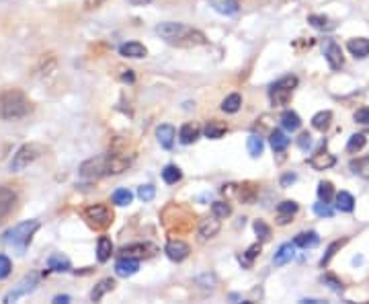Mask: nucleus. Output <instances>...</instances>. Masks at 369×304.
<instances>
[{"mask_svg": "<svg viewBox=\"0 0 369 304\" xmlns=\"http://www.w3.org/2000/svg\"><path fill=\"white\" fill-rule=\"evenodd\" d=\"M160 218H162L164 229L171 234H176V236L193 231L195 226V214L183 204H169L162 210Z\"/></svg>", "mask_w": 369, "mask_h": 304, "instance_id": "obj_3", "label": "nucleus"}, {"mask_svg": "<svg viewBox=\"0 0 369 304\" xmlns=\"http://www.w3.org/2000/svg\"><path fill=\"white\" fill-rule=\"evenodd\" d=\"M222 194L224 196H236L242 204H252L257 196H259V185L257 183H240V185H224L222 187Z\"/></svg>", "mask_w": 369, "mask_h": 304, "instance_id": "obj_9", "label": "nucleus"}, {"mask_svg": "<svg viewBox=\"0 0 369 304\" xmlns=\"http://www.w3.org/2000/svg\"><path fill=\"white\" fill-rule=\"evenodd\" d=\"M255 233H257L259 239L267 241V239L271 236V229H269V224H267L264 220H257V222H255Z\"/></svg>", "mask_w": 369, "mask_h": 304, "instance_id": "obj_47", "label": "nucleus"}, {"mask_svg": "<svg viewBox=\"0 0 369 304\" xmlns=\"http://www.w3.org/2000/svg\"><path fill=\"white\" fill-rule=\"evenodd\" d=\"M294 181H296V175H294V173H292V175H285V177L282 179V185L283 187H287V185H289V183H294Z\"/></svg>", "mask_w": 369, "mask_h": 304, "instance_id": "obj_54", "label": "nucleus"}, {"mask_svg": "<svg viewBox=\"0 0 369 304\" xmlns=\"http://www.w3.org/2000/svg\"><path fill=\"white\" fill-rule=\"evenodd\" d=\"M226 132H228V125H226V122H220V120H210L203 127V134L210 140H220Z\"/></svg>", "mask_w": 369, "mask_h": 304, "instance_id": "obj_23", "label": "nucleus"}, {"mask_svg": "<svg viewBox=\"0 0 369 304\" xmlns=\"http://www.w3.org/2000/svg\"><path fill=\"white\" fill-rule=\"evenodd\" d=\"M46 152V146H41V144L37 142H29V144H23L21 148H18L17 152L13 154V161H11V171H23V169H27L29 164H33V162L41 157Z\"/></svg>", "mask_w": 369, "mask_h": 304, "instance_id": "obj_7", "label": "nucleus"}, {"mask_svg": "<svg viewBox=\"0 0 369 304\" xmlns=\"http://www.w3.org/2000/svg\"><path fill=\"white\" fill-rule=\"evenodd\" d=\"M138 269H140V259H136V257H122V259L115 263V271H117V276H122V278L134 276Z\"/></svg>", "mask_w": 369, "mask_h": 304, "instance_id": "obj_18", "label": "nucleus"}, {"mask_svg": "<svg viewBox=\"0 0 369 304\" xmlns=\"http://www.w3.org/2000/svg\"><path fill=\"white\" fill-rule=\"evenodd\" d=\"M132 4H136V6H141V4H150L152 0H129Z\"/></svg>", "mask_w": 369, "mask_h": 304, "instance_id": "obj_56", "label": "nucleus"}, {"mask_svg": "<svg viewBox=\"0 0 369 304\" xmlns=\"http://www.w3.org/2000/svg\"><path fill=\"white\" fill-rule=\"evenodd\" d=\"M107 0H85V11H95V9H101Z\"/></svg>", "mask_w": 369, "mask_h": 304, "instance_id": "obj_53", "label": "nucleus"}, {"mask_svg": "<svg viewBox=\"0 0 369 304\" xmlns=\"http://www.w3.org/2000/svg\"><path fill=\"white\" fill-rule=\"evenodd\" d=\"M211 212H213V216H218V218H228L232 214V208H230V204H226V201H213L211 204Z\"/></svg>", "mask_w": 369, "mask_h": 304, "instance_id": "obj_45", "label": "nucleus"}, {"mask_svg": "<svg viewBox=\"0 0 369 304\" xmlns=\"http://www.w3.org/2000/svg\"><path fill=\"white\" fill-rule=\"evenodd\" d=\"M78 175L87 181H97L101 177H107V154H99L95 159H88L80 164Z\"/></svg>", "mask_w": 369, "mask_h": 304, "instance_id": "obj_8", "label": "nucleus"}, {"mask_svg": "<svg viewBox=\"0 0 369 304\" xmlns=\"http://www.w3.org/2000/svg\"><path fill=\"white\" fill-rule=\"evenodd\" d=\"M37 231H39V222L37 220H25V222H21V224L13 226L11 231L4 233V243L17 251L18 255H23Z\"/></svg>", "mask_w": 369, "mask_h": 304, "instance_id": "obj_4", "label": "nucleus"}, {"mask_svg": "<svg viewBox=\"0 0 369 304\" xmlns=\"http://www.w3.org/2000/svg\"><path fill=\"white\" fill-rule=\"evenodd\" d=\"M115 288V280H111V278H105V280H101L97 286L92 288V292H90V300L92 303H99L103 296H105L107 292H111Z\"/></svg>", "mask_w": 369, "mask_h": 304, "instance_id": "obj_29", "label": "nucleus"}, {"mask_svg": "<svg viewBox=\"0 0 369 304\" xmlns=\"http://www.w3.org/2000/svg\"><path fill=\"white\" fill-rule=\"evenodd\" d=\"M324 58H326V62H328V66L333 70H341L343 64H345L343 50H341V46L334 39H326V43H324Z\"/></svg>", "mask_w": 369, "mask_h": 304, "instance_id": "obj_12", "label": "nucleus"}, {"mask_svg": "<svg viewBox=\"0 0 369 304\" xmlns=\"http://www.w3.org/2000/svg\"><path fill=\"white\" fill-rule=\"evenodd\" d=\"M48 268L52 269V271H70V259L68 257H64L62 253H55L50 257V261H48Z\"/></svg>", "mask_w": 369, "mask_h": 304, "instance_id": "obj_30", "label": "nucleus"}, {"mask_svg": "<svg viewBox=\"0 0 369 304\" xmlns=\"http://www.w3.org/2000/svg\"><path fill=\"white\" fill-rule=\"evenodd\" d=\"M82 218L92 231H107L113 224V212L105 204H90L82 210Z\"/></svg>", "mask_w": 369, "mask_h": 304, "instance_id": "obj_6", "label": "nucleus"}, {"mask_svg": "<svg viewBox=\"0 0 369 304\" xmlns=\"http://www.w3.org/2000/svg\"><path fill=\"white\" fill-rule=\"evenodd\" d=\"M156 196V187L154 185H141L140 189H138V197H140L141 201H152Z\"/></svg>", "mask_w": 369, "mask_h": 304, "instance_id": "obj_46", "label": "nucleus"}, {"mask_svg": "<svg viewBox=\"0 0 369 304\" xmlns=\"http://www.w3.org/2000/svg\"><path fill=\"white\" fill-rule=\"evenodd\" d=\"M282 125L287 132H296V130H299V125H301V120H299V115L296 111H283Z\"/></svg>", "mask_w": 369, "mask_h": 304, "instance_id": "obj_34", "label": "nucleus"}, {"mask_svg": "<svg viewBox=\"0 0 369 304\" xmlns=\"http://www.w3.org/2000/svg\"><path fill=\"white\" fill-rule=\"evenodd\" d=\"M331 122H333V111H320V113H316V115L312 117V125H314L316 130H320V132H324V130L331 125Z\"/></svg>", "mask_w": 369, "mask_h": 304, "instance_id": "obj_39", "label": "nucleus"}, {"mask_svg": "<svg viewBox=\"0 0 369 304\" xmlns=\"http://www.w3.org/2000/svg\"><path fill=\"white\" fill-rule=\"evenodd\" d=\"M308 23H310L312 27L320 29V31H328V29H334L333 21H331L328 17H324V15H310V17H308Z\"/></svg>", "mask_w": 369, "mask_h": 304, "instance_id": "obj_40", "label": "nucleus"}, {"mask_svg": "<svg viewBox=\"0 0 369 304\" xmlns=\"http://www.w3.org/2000/svg\"><path fill=\"white\" fill-rule=\"evenodd\" d=\"M320 243V236L314 231H308V233H299L296 239H294V245L299 247V249H310V247H316Z\"/></svg>", "mask_w": 369, "mask_h": 304, "instance_id": "obj_27", "label": "nucleus"}, {"mask_svg": "<svg viewBox=\"0 0 369 304\" xmlns=\"http://www.w3.org/2000/svg\"><path fill=\"white\" fill-rule=\"evenodd\" d=\"M351 171L355 175H359V177L369 181V154L368 157H361V159L351 161Z\"/></svg>", "mask_w": 369, "mask_h": 304, "instance_id": "obj_35", "label": "nucleus"}, {"mask_svg": "<svg viewBox=\"0 0 369 304\" xmlns=\"http://www.w3.org/2000/svg\"><path fill=\"white\" fill-rule=\"evenodd\" d=\"M318 197H320V201H324V204H331L334 197V187L331 181H320L318 183Z\"/></svg>", "mask_w": 369, "mask_h": 304, "instance_id": "obj_38", "label": "nucleus"}, {"mask_svg": "<svg viewBox=\"0 0 369 304\" xmlns=\"http://www.w3.org/2000/svg\"><path fill=\"white\" fill-rule=\"evenodd\" d=\"M123 80H127V83H134V74H132V70H127V74H123Z\"/></svg>", "mask_w": 369, "mask_h": 304, "instance_id": "obj_57", "label": "nucleus"}, {"mask_svg": "<svg viewBox=\"0 0 369 304\" xmlns=\"http://www.w3.org/2000/svg\"><path fill=\"white\" fill-rule=\"evenodd\" d=\"M298 146H299V148H301V150H308V148L312 146V136H310L308 132H304V134H299Z\"/></svg>", "mask_w": 369, "mask_h": 304, "instance_id": "obj_52", "label": "nucleus"}, {"mask_svg": "<svg viewBox=\"0 0 369 304\" xmlns=\"http://www.w3.org/2000/svg\"><path fill=\"white\" fill-rule=\"evenodd\" d=\"M213 11H218L220 15H236L240 9L238 0H208Z\"/></svg>", "mask_w": 369, "mask_h": 304, "instance_id": "obj_24", "label": "nucleus"}, {"mask_svg": "<svg viewBox=\"0 0 369 304\" xmlns=\"http://www.w3.org/2000/svg\"><path fill=\"white\" fill-rule=\"evenodd\" d=\"M134 162V154L127 152H111L107 154V175H122Z\"/></svg>", "mask_w": 369, "mask_h": 304, "instance_id": "obj_10", "label": "nucleus"}, {"mask_svg": "<svg viewBox=\"0 0 369 304\" xmlns=\"http://www.w3.org/2000/svg\"><path fill=\"white\" fill-rule=\"evenodd\" d=\"M119 54L125 56V58H146L148 56V50L138 43V41H127V43H123L122 48H119Z\"/></svg>", "mask_w": 369, "mask_h": 304, "instance_id": "obj_26", "label": "nucleus"}, {"mask_svg": "<svg viewBox=\"0 0 369 304\" xmlns=\"http://www.w3.org/2000/svg\"><path fill=\"white\" fill-rule=\"evenodd\" d=\"M355 122L361 125H369V109L363 108L359 111H355Z\"/></svg>", "mask_w": 369, "mask_h": 304, "instance_id": "obj_51", "label": "nucleus"}, {"mask_svg": "<svg viewBox=\"0 0 369 304\" xmlns=\"http://www.w3.org/2000/svg\"><path fill=\"white\" fill-rule=\"evenodd\" d=\"M220 229H222V222H220V218L218 216H211V218H205V220H201L199 222V239L201 241H208V239H213L215 234L220 233Z\"/></svg>", "mask_w": 369, "mask_h": 304, "instance_id": "obj_16", "label": "nucleus"}, {"mask_svg": "<svg viewBox=\"0 0 369 304\" xmlns=\"http://www.w3.org/2000/svg\"><path fill=\"white\" fill-rule=\"evenodd\" d=\"M347 50L355 58H368L369 56V39L368 37H353L347 41Z\"/></svg>", "mask_w": 369, "mask_h": 304, "instance_id": "obj_19", "label": "nucleus"}, {"mask_svg": "<svg viewBox=\"0 0 369 304\" xmlns=\"http://www.w3.org/2000/svg\"><path fill=\"white\" fill-rule=\"evenodd\" d=\"M132 199H134V194H132L129 189H117V192H113V196H111V201H113L115 206H129Z\"/></svg>", "mask_w": 369, "mask_h": 304, "instance_id": "obj_44", "label": "nucleus"}, {"mask_svg": "<svg viewBox=\"0 0 369 304\" xmlns=\"http://www.w3.org/2000/svg\"><path fill=\"white\" fill-rule=\"evenodd\" d=\"M53 303H70V296H66V294H64V296H55V298H53Z\"/></svg>", "mask_w": 369, "mask_h": 304, "instance_id": "obj_55", "label": "nucleus"}, {"mask_svg": "<svg viewBox=\"0 0 369 304\" xmlns=\"http://www.w3.org/2000/svg\"><path fill=\"white\" fill-rule=\"evenodd\" d=\"M17 204V192L11 185H0V222L13 212Z\"/></svg>", "mask_w": 369, "mask_h": 304, "instance_id": "obj_13", "label": "nucleus"}, {"mask_svg": "<svg viewBox=\"0 0 369 304\" xmlns=\"http://www.w3.org/2000/svg\"><path fill=\"white\" fill-rule=\"evenodd\" d=\"M181 177H183V173H181V169L176 164H166L164 171H162V179H164V183H169V185L178 183Z\"/></svg>", "mask_w": 369, "mask_h": 304, "instance_id": "obj_37", "label": "nucleus"}, {"mask_svg": "<svg viewBox=\"0 0 369 304\" xmlns=\"http://www.w3.org/2000/svg\"><path fill=\"white\" fill-rule=\"evenodd\" d=\"M246 148H248V154H250L252 159L261 157V154H263V150H264L263 138H259V136H250V138L246 140Z\"/></svg>", "mask_w": 369, "mask_h": 304, "instance_id": "obj_36", "label": "nucleus"}, {"mask_svg": "<svg viewBox=\"0 0 369 304\" xmlns=\"http://www.w3.org/2000/svg\"><path fill=\"white\" fill-rule=\"evenodd\" d=\"M11 269H13V263L6 255H0V280L9 278L11 276Z\"/></svg>", "mask_w": 369, "mask_h": 304, "instance_id": "obj_48", "label": "nucleus"}, {"mask_svg": "<svg viewBox=\"0 0 369 304\" xmlns=\"http://www.w3.org/2000/svg\"><path fill=\"white\" fill-rule=\"evenodd\" d=\"M199 136H201V127L195 124V122H187V124H183L181 132H178V140H181L183 144L197 142Z\"/></svg>", "mask_w": 369, "mask_h": 304, "instance_id": "obj_22", "label": "nucleus"}, {"mask_svg": "<svg viewBox=\"0 0 369 304\" xmlns=\"http://www.w3.org/2000/svg\"><path fill=\"white\" fill-rule=\"evenodd\" d=\"M298 87V76L294 74H287L279 78L277 83L271 85L269 89V99L275 108H285L289 101H292V95H294V89Z\"/></svg>", "mask_w": 369, "mask_h": 304, "instance_id": "obj_5", "label": "nucleus"}, {"mask_svg": "<svg viewBox=\"0 0 369 304\" xmlns=\"http://www.w3.org/2000/svg\"><path fill=\"white\" fill-rule=\"evenodd\" d=\"M314 212L318 216H322V218H331L333 216V208H328V204H324V201H320L314 206Z\"/></svg>", "mask_w": 369, "mask_h": 304, "instance_id": "obj_50", "label": "nucleus"}, {"mask_svg": "<svg viewBox=\"0 0 369 304\" xmlns=\"http://www.w3.org/2000/svg\"><path fill=\"white\" fill-rule=\"evenodd\" d=\"M122 257H136V259H141V257H152L156 253V247L154 245H148V243H138V245H129V247H123Z\"/></svg>", "mask_w": 369, "mask_h": 304, "instance_id": "obj_17", "label": "nucleus"}, {"mask_svg": "<svg viewBox=\"0 0 369 304\" xmlns=\"http://www.w3.org/2000/svg\"><path fill=\"white\" fill-rule=\"evenodd\" d=\"M296 212H298V204L294 199H285V201H282L277 206V222L279 224H287Z\"/></svg>", "mask_w": 369, "mask_h": 304, "instance_id": "obj_21", "label": "nucleus"}, {"mask_svg": "<svg viewBox=\"0 0 369 304\" xmlns=\"http://www.w3.org/2000/svg\"><path fill=\"white\" fill-rule=\"evenodd\" d=\"M308 164H310L312 169H316V171H326V169H331V167L336 164V157L331 154L326 148H320L316 154H312V157H310Z\"/></svg>", "mask_w": 369, "mask_h": 304, "instance_id": "obj_15", "label": "nucleus"}, {"mask_svg": "<svg viewBox=\"0 0 369 304\" xmlns=\"http://www.w3.org/2000/svg\"><path fill=\"white\" fill-rule=\"evenodd\" d=\"M347 243H349V239H341V241H334V243H331V245H328V249H326V253H324V257L320 259V268H326V266L331 263V259H333L334 255H336V251L343 249Z\"/></svg>", "mask_w": 369, "mask_h": 304, "instance_id": "obj_32", "label": "nucleus"}, {"mask_svg": "<svg viewBox=\"0 0 369 304\" xmlns=\"http://www.w3.org/2000/svg\"><path fill=\"white\" fill-rule=\"evenodd\" d=\"M269 142H271V148L275 150V152H283L287 146H289V138L283 134L282 130H275V132H271V138H269Z\"/></svg>", "mask_w": 369, "mask_h": 304, "instance_id": "obj_33", "label": "nucleus"}, {"mask_svg": "<svg viewBox=\"0 0 369 304\" xmlns=\"http://www.w3.org/2000/svg\"><path fill=\"white\" fill-rule=\"evenodd\" d=\"M365 144H368V138H365V134H353L351 138H349V142H347V152H359V150H363L365 148Z\"/></svg>", "mask_w": 369, "mask_h": 304, "instance_id": "obj_43", "label": "nucleus"}, {"mask_svg": "<svg viewBox=\"0 0 369 304\" xmlns=\"http://www.w3.org/2000/svg\"><path fill=\"white\" fill-rule=\"evenodd\" d=\"M259 255H261V245L257 243V245L248 247V249H246V253H242V255L238 257V261H240V263H242L245 268H250V266H252V261H255V259H257Z\"/></svg>", "mask_w": 369, "mask_h": 304, "instance_id": "obj_41", "label": "nucleus"}, {"mask_svg": "<svg viewBox=\"0 0 369 304\" xmlns=\"http://www.w3.org/2000/svg\"><path fill=\"white\" fill-rule=\"evenodd\" d=\"M175 127L169 124H162L159 125V130H156V138H159L160 146L164 148V150H171L173 148V144H175Z\"/></svg>", "mask_w": 369, "mask_h": 304, "instance_id": "obj_20", "label": "nucleus"}, {"mask_svg": "<svg viewBox=\"0 0 369 304\" xmlns=\"http://www.w3.org/2000/svg\"><path fill=\"white\" fill-rule=\"evenodd\" d=\"M37 278L36 273H31V276H25L21 282H18L17 286L13 288L9 294H6V298H4V303H17L18 298H23V296H27V294H31L37 286Z\"/></svg>", "mask_w": 369, "mask_h": 304, "instance_id": "obj_11", "label": "nucleus"}, {"mask_svg": "<svg viewBox=\"0 0 369 304\" xmlns=\"http://www.w3.org/2000/svg\"><path fill=\"white\" fill-rule=\"evenodd\" d=\"M156 33L166 43L176 46V48H199V46L208 43L205 33L195 29L191 25H187V23H175V21L160 23L159 27H156Z\"/></svg>", "mask_w": 369, "mask_h": 304, "instance_id": "obj_1", "label": "nucleus"}, {"mask_svg": "<svg viewBox=\"0 0 369 304\" xmlns=\"http://www.w3.org/2000/svg\"><path fill=\"white\" fill-rule=\"evenodd\" d=\"M296 257V245H292V243H285L282 245L277 253H275V257H273V263L277 266V268H282L285 263H289L292 259Z\"/></svg>", "mask_w": 369, "mask_h": 304, "instance_id": "obj_25", "label": "nucleus"}, {"mask_svg": "<svg viewBox=\"0 0 369 304\" xmlns=\"http://www.w3.org/2000/svg\"><path fill=\"white\" fill-rule=\"evenodd\" d=\"M242 105V97L238 95V93H232L228 95L226 99H224V103H222V109L226 111V113H236L238 109Z\"/></svg>", "mask_w": 369, "mask_h": 304, "instance_id": "obj_42", "label": "nucleus"}, {"mask_svg": "<svg viewBox=\"0 0 369 304\" xmlns=\"http://www.w3.org/2000/svg\"><path fill=\"white\" fill-rule=\"evenodd\" d=\"M31 101L29 97L18 89H6L0 93V120L13 122L21 120L31 113Z\"/></svg>", "mask_w": 369, "mask_h": 304, "instance_id": "obj_2", "label": "nucleus"}, {"mask_svg": "<svg viewBox=\"0 0 369 304\" xmlns=\"http://www.w3.org/2000/svg\"><path fill=\"white\" fill-rule=\"evenodd\" d=\"M336 210H341V212H353L355 210V197L349 192H338L336 194Z\"/></svg>", "mask_w": 369, "mask_h": 304, "instance_id": "obj_31", "label": "nucleus"}, {"mask_svg": "<svg viewBox=\"0 0 369 304\" xmlns=\"http://www.w3.org/2000/svg\"><path fill=\"white\" fill-rule=\"evenodd\" d=\"M164 253L169 255V259H173L176 263H181V261H185L187 257H189V245L185 243V241H181V239H171L169 243H166V247H164Z\"/></svg>", "mask_w": 369, "mask_h": 304, "instance_id": "obj_14", "label": "nucleus"}, {"mask_svg": "<svg viewBox=\"0 0 369 304\" xmlns=\"http://www.w3.org/2000/svg\"><path fill=\"white\" fill-rule=\"evenodd\" d=\"M322 282L328 284V286L333 288L334 292H343V282H338V280H336L334 276H331V273H326V276L322 278Z\"/></svg>", "mask_w": 369, "mask_h": 304, "instance_id": "obj_49", "label": "nucleus"}, {"mask_svg": "<svg viewBox=\"0 0 369 304\" xmlns=\"http://www.w3.org/2000/svg\"><path fill=\"white\" fill-rule=\"evenodd\" d=\"M111 255H113V243H111V239L109 236H99V243H97V259L101 261V263H105L111 259Z\"/></svg>", "mask_w": 369, "mask_h": 304, "instance_id": "obj_28", "label": "nucleus"}]
</instances>
